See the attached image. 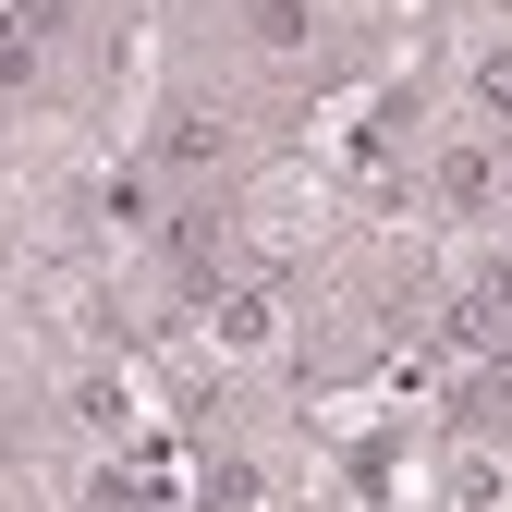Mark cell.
Returning a JSON list of instances; mask_svg holds the SVG:
<instances>
[{
    "label": "cell",
    "instance_id": "obj_4",
    "mask_svg": "<svg viewBox=\"0 0 512 512\" xmlns=\"http://www.w3.org/2000/svg\"><path fill=\"white\" fill-rule=\"evenodd\" d=\"M439 488H452V512H512V452H500V439H464Z\"/></svg>",
    "mask_w": 512,
    "mask_h": 512
},
{
    "label": "cell",
    "instance_id": "obj_1",
    "mask_svg": "<svg viewBox=\"0 0 512 512\" xmlns=\"http://www.w3.org/2000/svg\"><path fill=\"white\" fill-rule=\"evenodd\" d=\"M500 196H512V159H500V135L439 147V171H427V208H439V220H500Z\"/></svg>",
    "mask_w": 512,
    "mask_h": 512
},
{
    "label": "cell",
    "instance_id": "obj_3",
    "mask_svg": "<svg viewBox=\"0 0 512 512\" xmlns=\"http://www.w3.org/2000/svg\"><path fill=\"white\" fill-rule=\"evenodd\" d=\"M208 354H232V366L281 354V293H269V281H220V293H208Z\"/></svg>",
    "mask_w": 512,
    "mask_h": 512
},
{
    "label": "cell",
    "instance_id": "obj_6",
    "mask_svg": "<svg viewBox=\"0 0 512 512\" xmlns=\"http://www.w3.org/2000/svg\"><path fill=\"white\" fill-rule=\"evenodd\" d=\"M476 110H488V122H512V37H488V49H476Z\"/></svg>",
    "mask_w": 512,
    "mask_h": 512
},
{
    "label": "cell",
    "instance_id": "obj_2",
    "mask_svg": "<svg viewBox=\"0 0 512 512\" xmlns=\"http://www.w3.org/2000/svg\"><path fill=\"white\" fill-rule=\"evenodd\" d=\"M220 159H244V122L220 98H171L159 110V171H220Z\"/></svg>",
    "mask_w": 512,
    "mask_h": 512
},
{
    "label": "cell",
    "instance_id": "obj_5",
    "mask_svg": "<svg viewBox=\"0 0 512 512\" xmlns=\"http://www.w3.org/2000/svg\"><path fill=\"white\" fill-rule=\"evenodd\" d=\"M244 49L256 61H305L317 49V0H244Z\"/></svg>",
    "mask_w": 512,
    "mask_h": 512
}]
</instances>
